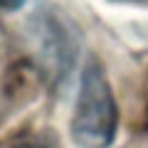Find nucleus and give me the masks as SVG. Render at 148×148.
Returning <instances> with one entry per match:
<instances>
[{"instance_id": "1", "label": "nucleus", "mask_w": 148, "mask_h": 148, "mask_svg": "<svg viewBox=\"0 0 148 148\" xmlns=\"http://www.w3.org/2000/svg\"><path fill=\"white\" fill-rule=\"evenodd\" d=\"M119 128V106L111 84L96 59H89L79 79L72 116V141L79 148H109Z\"/></svg>"}, {"instance_id": "2", "label": "nucleus", "mask_w": 148, "mask_h": 148, "mask_svg": "<svg viewBox=\"0 0 148 148\" xmlns=\"http://www.w3.org/2000/svg\"><path fill=\"white\" fill-rule=\"evenodd\" d=\"M22 5H25V0H0V8H5V10H17Z\"/></svg>"}, {"instance_id": "3", "label": "nucleus", "mask_w": 148, "mask_h": 148, "mask_svg": "<svg viewBox=\"0 0 148 148\" xmlns=\"http://www.w3.org/2000/svg\"><path fill=\"white\" fill-rule=\"evenodd\" d=\"M12 148H47V146L40 141H22V143H15Z\"/></svg>"}]
</instances>
